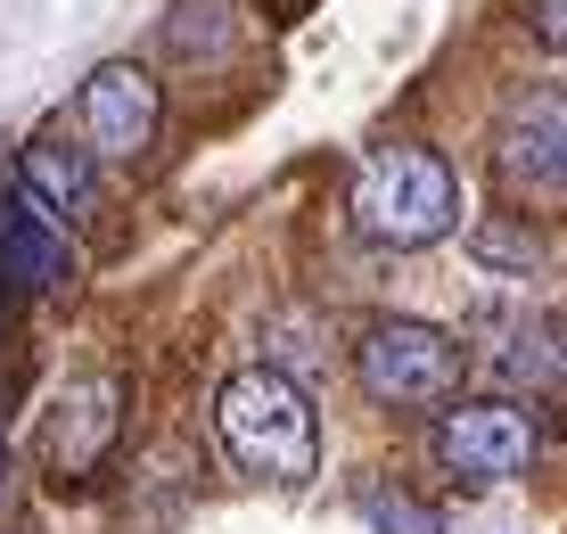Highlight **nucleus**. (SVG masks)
Returning <instances> with one entry per match:
<instances>
[{"label": "nucleus", "mask_w": 567, "mask_h": 534, "mask_svg": "<svg viewBox=\"0 0 567 534\" xmlns=\"http://www.w3.org/2000/svg\"><path fill=\"white\" fill-rule=\"evenodd\" d=\"M214 428H223V452L247 469V477H271V485H305L321 469V420H312L305 387L288 370H239L214 394Z\"/></svg>", "instance_id": "1"}, {"label": "nucleus", "mask_w": 567, "mask_h": 534, "mask_svg": "<svg viewBox=\"0 0 567 534\" xmlns=\"http://www.w3.org/2000/svg\"><path fill=\"white\" fill-rule=\"evenodd\" d=\"M354 223H362V239H379V247L444 239V230L461 223V173L444 165L436 148H412V141L379 148L354 173Z\"/></svg>", "instance_id": "2"}, {"label": "nucleus", "mask_w": 567, "mask_h": 534, "mask_svg": "<svg viewBox=\"0 0 567 534\" xmlns=\"http://www.w3.org/2000/svg\"><path fill=\"white\" fill-rule=\"evenodd\" d=\"M354 379L386 411H444L461 394V346L427 321H379L354 346Z\"/></svg>", "instance_id": "3"}, {"label": "nucleus", "mask_w": 567, "mask_h": 534, "mask_svg": "<svg viewBox=\"0 0 567 534\" xmlns=\"http://www.w3.org/2000/svg\"><path fill=\"white\" fill-rule=\"evenodd\" d=\"M427 452H436V469L461 477V485H511L543 452V420L526 403H511V394L453 403V411H436V428H427Z\"/></svg>", "instance_id": "4"}, {"label": "nucleus", "mask_w": 567, "mask_h": 534, "mask_svg": "<svg viewBox=\"0 0 567 534\" xmlns=\"http://www.w3.org/2000/svg\"><path fill=\"white\" fill-rule=\"evenodd\" d=\"M115 437H124V379H74L66 394L50 403V420H42V461H50V477L58 485H83V477H100V461L115 452Z\"/></svg>", "instance_id": "5"}, {"label": "nucleus", "mask_w": 567, "mask_h": 534, "mask_svg": "<svg viewBox=\"0 0 567 534\" xmlns=\"http://www.w3.org/2000/svg\"><path fill=\"white\" fill-rule=\"evenodd\" d=\"M83 148L91 156H115V165H132L148 141H156V74L148 66H132V58H107V66H91V83H83Z\"/></svg>", "instance_id": "6"}, {"label": "nucleus", "mask_w": 567, "mask_h": 534, "mask_svg": "<svg viewBox=\"0 0 567 534\" xmlns=\"http://www.w3.org/2000/svg\"><path fill=\"white\" fill-rule=\"evenodd\" d=\"M494 173L511 189H559L567 197V91L511 99V115L494 132Z\"/></svg>", "instance_id": "7"}, {"label": "nucleus", "mask_w": 567, "mask_h": 534, "mask_svg": "<svg viewBox=\"0 0 567 534\" xmlns=\"http://www.w3.org/2000/svg\"><path fill=\"white\" fill-rule=\"evenodd\" d=\"M66 280H74L66 230L50 223L42 197L9 189V197H0V288H17V296H58Z\"/></svg>", "instance_id": "8"}, {"label": "nucleus", "mask_w": 567, "mask_h": 534, "mask_svg": "<svg viewBox=\"0 0 567 534\" xmlns=\"http://www.w3.org/2000/svg\"><path fill=\"white\" fill-rule=\"evenodd\" d=\"M17 189L42 197L50 214H91L100 206V165H91V148H66V141H33L25 156H17Z\"/></svg>", "instance_id": "9"}, {"label": "nucleus", "mask_w": 567, "mask_h": 534, "mask_svg": "<svg viewBox=\"0 0 567 534\" xmlns=\"http://www.w3.org/2000/svg\"><path fill=\"white\" fill-rule=\"evenodd\" d=\"M468 255L494 264V271H526L543 247H535V230H526V223H477V230H468Z\"/></svg>", "instance_id": "10"}, {"label": "nucleus", "mask_w": 567, "mask_h": 534, "mask_svg": "<svg viewBox=\"0 0 567 534\" xmlns=\"http://www.w3.org/2000/svg\"><path fill=\"white\" fill-rule=\"evenodd\" d=\"M362 510H370V526H379V534H444V518L427 502H412V493H370Z\"/></svg>", "instance_id": "11"}, {"label": "nucleus", "mask_w": 567, "mask_h": 534, "mask_svg": "<svg viewBox=\"0 0 567 534\" xmlns=\"http://www.w3.org/2000/svg\"><path fill=\"white\" fill-rule=\"evenodd\" d=\"M535 33L551 50H567V0H535Z\"/></svg>", "instance_id": "12"}, {"label": "nucleus", "mask_w": 567, "mask_h": 534, "mask_svg": "<svg viewBox=\"0 0 567 534\" xmlns=\"http://www.w3.org/2000/svg\"><path fill=\"white\" fill-rule=\"evenodd\" d=\"M0 485H9V437H0Z\"/></svg>", "instance_id": "13"}, {"label": "nucleus", "mask_w": 567, "mask_h": 534, "mask_svg": "<svg viewBox=\"0 0 567 534\" xmlns=\"http://www.w3.org/2000/svg\"><path fill=\"white\" fill-rule=\"evenodd\" d=\"M0 321H9V305H0Z\"/></svg>", "instance_id": "14"}]
</instances>
